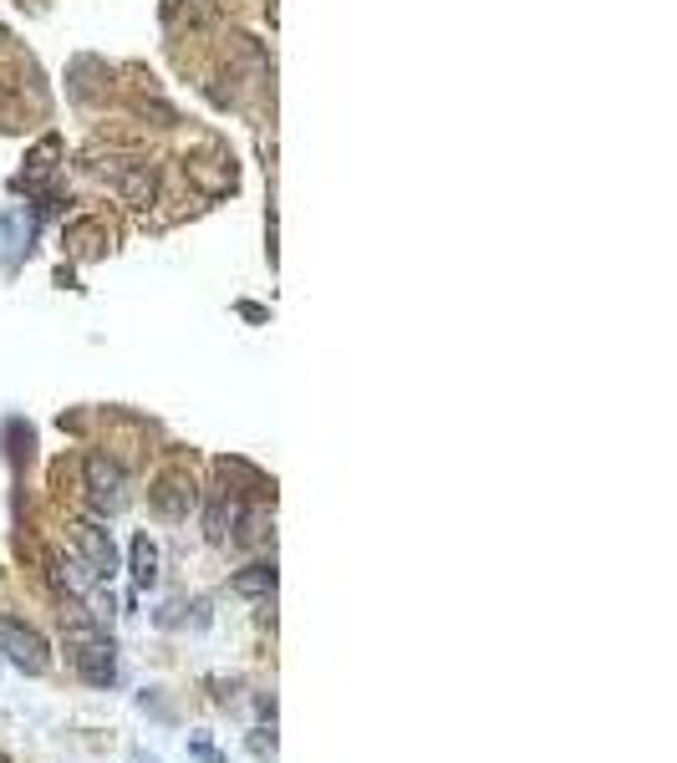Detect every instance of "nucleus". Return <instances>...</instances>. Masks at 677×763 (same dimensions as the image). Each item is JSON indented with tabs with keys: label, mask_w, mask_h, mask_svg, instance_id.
Segmentation results:
<instances>
[{
	"label": "nucleus",
	"mask_w": 677,
	"mask_h": 763,
	"mask_svg": "<svg viewBox=\"0 0 677 763\" xmlns=\"http://www.w3.org/2000/svg\"><path fill=\"white\" fill-rule=\"evenodd\" d=\"M82 478H87V499H92L97 514H122L128 499H133V494H128V474H122L108 454H87Z\"/></svg>",
	"instance_id": "obj_1"
},
{
	"label": "nucleus",
	"mask_w": 677,
	"mask_h": 763,
	"mask_svg": "<svg viewBox=\"0 0 677 763\" xmlns=\"http://www.w3.org/2000/svg\"><path fill=\"white\" fill-rule=\"evenodd\" d=\"M0 652L11 656L21 672H31V677L51 672V646H47V636H41L37 626H26V621H0Z\"/></svg>",
	"instance_id": "obj_2"
},
{
	"label": "nucleus",
	"mask_w": 677,
	"mask_h": 763,
	"mask_svg": "<svg viewBox=\"0 0 677 763\" xmlns=\"http://www.w3.org/2000/svg\"><path fill=\"white\" fill-rule=\"evenodd\" d=\"M148 504H153L158 519H189L193 509H199V489H193V478L183 474V468H169V474L153 478V489H148Z\"/></svg>",
	"instance_id": "obj_3"
},
{
	"label": "nucleus",
	"mask_w": 677,
	"mask_h": 763,
	"mask_svg": "<svg viewBox=\"0 0 677 763\" xmlns=\"http://www.w3.org/2000/svg\"><path fill=\"white\" fill-rule=\"evenodd\" d=\"M72 545H77V561H87V571H92L97 581H112V575H118V545H112V535L102 525L77 519V525H72Z\"/></svg>",
	"instance_id": "obj_4"
},
{
	"label": "nucleus",
	"mask_w": 677,
	"mask_h": 763,
	"mask_svg": "<svg viewBox=\"0 0 677 763\" xmlns=\"http://www.w3.org/2000/svg\"><path fill=\"white\" fill-rule=\"evenodd\" d=\"M112 189L122 194V204H133V209H153V199H158V168L143 164V158H133V164L112 168Z\"/></svg>",
	"instance_id": "obj_5"
},
{
	"label": "nucleus",
	"mask_w": 677,
	"mask_h": 763,
	"mask_svg": "<svg viewBox=\"0 0 677 763\" xmlns=\"http://www.w3.org/2000/svg\"><path fill=\"white\" fill-rule=\"evenodd\" d=\"M128 571H133L138 591H148V585L158 581V545L148 535H133V545H128Z\"/></svg>",
	"instance_id": "obj_6"
},
{
	"label": "nucleus",
	"mask_w": 677,
	"mask_h": 763,
	"mask_svg": "<svg viewBox=\"0 0 677 763\" xmlns=\"http://www.w3.org/2000/svg\"><path fill=\"white\" fill-rule=\"evenodd\" d=\"M235 591L240 596H276V561H255L245 571H235Z\"/></svg>",
	"instance_id": "obj_7"
},
{
	"label": "nucleus",
	"mask_w": 677,
	"mask_h": 763,
	"mask_svg": "<svg viewBox=\"0 0 677 763\" xmlns=\"http://www.w3.org/2000/svg\"><path fill=\"white\" fill-rule=\"evenodd\" d=\"M51 158H57V138H47V143L31 153V168H26V184H31V189H37V184L51 174Z\"/></svg>",
	"instance_id": "obj_8"
},
{
	"label": "nucleus",
	"mask_w": 677,
	"mask_h": 763,
	"mask_svg": "<svg viewBox=\"0 0 677 763\" xmlns=\"http://www.w3.org/2000/svg\"><path fill=\"white\" fill-rule=\"evenodd\" d=\"M92 581L97 575L87 571V561H61V585H67V591H87Z\"/></svg>",
	"instance_id": "obj_9"
},
{
	"label": "nucleus",
	"mask_w": 677,
	"mask_h": 763,
	"mask_svg": "<svg viewBox=\"0 0 677 763\" xmlns=\"http://www.w3.org/2000/svg\"><path fill=\"white\" fill-rule=\"evenodd\" d=\"M250 749L260 753V759H276V733H270V739H266V727H260V733H255V739H250Z\"/></svg>",
	"instance_id": "obj_10"
},
{
	"label": "nucleus",
	"mask_w": 677,
	"mask_h": 763,
	"mask_svg": "<svg viewBox=\"0 0 677 763\" xmlns=\"http://www.w3.org/2000/svg\"><path fill=\"white\" fill-rule=\"evenodd\" d=\"M0 41H11V37H6V26H0Z\"/></svg>",
	"instance_id": "obj_11"
},
{
	"label": "nucleus",
	"mask_w": 677,
	"mask_h": 763,
	"mask_svg": "<svg viewBox=\"0 0 677 763\" xmlns=\"http://www.w3.org/2000/svg\"><path fill=\"white\" fill-rule=\"evenodd\" d=\"M0 763H11V759H6V753H0Z\"/></svg>",
	"instance_id": "obj_12"
}]
</instances>
